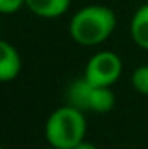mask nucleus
<instances>
[{"label": "nucleus", "mask_w": 148, "mask_h": 149, "mask_svg": "<svg viewBox=\"0 0 148 149\" xmlns=\"http://www.w3.org/2000/svg\"><path fill=\"white\" fill-rule=\"evenodd\" d=\"M92 83L82 76L78 80H75L73 83L68 87V104H72L75 108H78L80 111H89V99H91V92H92Z\"/></svg>", "instance_id": "423d86ee"}, {"label": "nucleus", "mask_w": 148, "mask_h": 149, "mask_svg": "<svg viewBox=\"0 0 148 149\" xmlns=\"http://www.w3.org/2000/svg\"><path fill=\"white\" fill-rule=\"evenodd\" d=\"M115 12L105 5H89L75 12L70 19V37L77 43L92 47L103 43L115 30Z\"/></svg>", "instance_id": "f257e3e1"}, {"label": "nucleus", "mask_w": 148, "mask_h": 149, "mask_svg": "<svg viewBox=\"0 0 148 149\" xmlns=\"http://www.w3.org/2000/svg\"><path fill=\"white\" fill-rule=\"evenodd\" d=\"M72 0H26V7L38 17L52 19L63 16Z\"/></svg>", "instance_id": "39448f33"}, {"label": "nucleus", "mask_w": 148, "mask_h": 149, "mask_svg": "<svg viewBox=\"0 0 148 149\" xmlns=\"http://www.w3.org/2000/svg\"><path fill=\"white\" fill-rule=\"evenodd\" d=\"M87 121L84 111L72 104L61 106L49 114L45 123V139L58 149H73L85 137Z\"/></svg>", "instance_id": "f03ea898"}, {"label": "nucleus", "mask_w": 148, "mask_h": 149, "mask_svg": "<svg viewBox=\"0 0 148 149\" xmlns=\"http://www.w3.org/2000/svg\"><path fill=\"white\" fill-rule=\"evenodd\" d=\"M21 71V56L16 47L5 40L0 42V80L12 81Z\"/></svg>", "instance_id": "20e7f679"}, {"label": "nucleus", "mask_w": 148, "mask_h": 149, "mask_svg": "<svg viewBox=\"0 0 148 149\" xmlns=\"http://www.w3.org/2000/svg\"><path fill=\"white\" fill-rule=\"evenodd\" d=\"M131 83L136 92L148 95V64L136 68L131 74Z\"/></svg>", "instance_id": "1a4fd4ad"}, {"label": "nucleus", "mask_w": 148, "mask_h": 149, "mask_svg": "<svg viewBox=\"0 0 148 149\" xmlns=\"http://www.w3.org/2000/svg\"><path fill=\"white\" fill-rule=\"evenodd\" d=\"M122 73V61L111 50L94 54L85 66L84 76L96 87H111Z\"/></svg>", "instance_id": "7ed1b4c3"}, {"label": "nucleus", "mask_w": 148, "mask_h": 149, "mask_svg": "<svg viewBox=\"0 0 148 149\" xmlns=\"http://www.w3.org/2000/svg\"><path fill=\"white\" fill-rule=\"evenodd\" d=\"M131 37L138 47L148 50V3L134 12L131 19Z\"/></svg>", "instance_id": "0eeeda50"}, {"label": "nucleus", "mask_w": 148, "mask_h": 149, "mask_svg": "<svg viewBox=\"0 0 148 149\" xmlns=\"http://www.w3.org/2000/svg\"><path fill=\"white\" fill-rule=\"evenodd\" d=\"M73 149H98V148H96L92 142H89V141H85V139H84V141H82L80 144H77Z\"/></svg>", "instance_id": "9b49d317"}, {"label": "nucleus", "mask_w": 148, "mask_h": 149, "mask_svg": "<svg viewBox=\"0 0 148 149\" xmlns=\"http://www.w3.org/2000/svg\"><path fill=\"white\" fill-rule=\"evenodd\" d=\"M25 5H26V0H0V12L12 14V12H18Z\"/></svg>", "instance_id": "9d476101"}, {"label": "nucleus", "mask_w": 148, "mask_h": 149, "mask_svg": "<svg viewBox=\"0 0 148 149\" xmlns=\"http://www.w3.org/2000/svg\"><path fill=\"white\" fill-rule=\"evenodd\" d=\"M47 149H58V148H52V146H51V148H47Z\"/></svg>", "instance_id": "f8f14e48"}, {"label": "nucleus", "mask_w": 148, "mask_h": 149, "mask_svg": "<svg viewBox=\"0 0 148 149\" xmlns=\"http://www.w3.org/2000/svg\"><path fill=\"white\" fill-rule=\"evenodd\" d=\"M115 106V95L110 87H92L91 99H89V111L108 113Z\"/></svg>", "instance_id": "6e6552de"}]
</instances>
